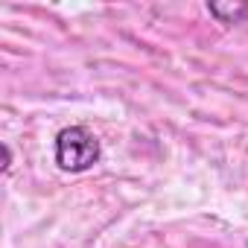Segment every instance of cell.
Masks as SVG:
<instances>
[{"instance_id": "1", "label": "cell", "mask_w": 248, "mask_h": 248, "mask_svg": "<svg viewBox=\"0 0 248 248\" xmlns=\"http://www.w3.org/2000/svg\"><path fill=\"white\" fill-rule=\"evenodd\" d=\"M102 155L96 135L85 126H64L56 135V167L62 172H85Z\"/></svg>"}, {"instance_id": "2", "label": "cell", "mask_w": 248, "mask_h": 248, "mask_svg": "<svg viewBox=\"0 0 248 248\" xmlns=\"http://www.w3.org/2000/svg\"><path fill=\"white\" fill-rule=\"evenodd\" d=\"M207 12L219 24H242L248 18V3L245 0H207Z\"/></svg>"}, {"instance_id": "3", "label": "cell", "mask_w": 248, "mask_h": 248, "mask_svg": "<svg viewBox=\"0 0 248 248\" xmlns=\"http://www.w3.org/2000/svg\"><path fill=\"white\" fill-rule=\"evenodd\" d=\"M9 170H12V149L3 146V172H9Z\"/></svg>"}]
</instances>
